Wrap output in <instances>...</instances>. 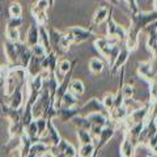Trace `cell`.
I'll return each mask as SVG.
<instances>
[{"label": "cell", "mask_w": 157, "mask_h": 157, "mask_svg": "<svg viewBox=\"0 0 157 157\" xmlns=\"http://www.w3.org/2000/svg\"><path fill=\"white\" fill-rule=\"evenodd\" d=\"M147 157H156V155H155V153H149V155L147 156Z\"/></svg>", "instance_id": "obj_45"}, {"label": "cell", "mask_w": 157, "mask_h": 157, "mask_svg": "<svg viewBox=\"0 0 157 157\" xmlns=\"http://www.w3.org/2000/svg\"><path fill=\"white\" fill-rule=\"evenodd\" d=\"M25 100H26V85H22V86L16 88L12 92V94L4 97L3 101L8 106H11L12 109H22L24 104H25Z\"/></svg>", "instance_id": "obj_6"}, {"label": "cell", "mask_w": 157, "mask_h": 157, "mask_svg": "<svg viewBox=\"0 0 157 157\" xmlns=\"http://www.w3.org/2000/svg\"><path fill=\"white\" fill-rule=\"evenodd\" d=\"M122 143L119 145V155L121 157H135V151H136V145L132 143L131 139L127 135L126 130L122 128Z\"/></svg>", "instance_id": "obj_14"}, {"label": "cell", "mask_w": 157, "mask_h": 157, "mask_svg": "<svg viewBox=\"0 0 157 157\" xmlns=\"http://www.w3.org/2000/svg\"><path fill=\"white\" fill-rule=\"evenodd\" d=\"M101 104L104 105L105 110L109 113L113 109V105H114V94H113V93H107V94H105L104 98L101 100Z\"/></svg>", "instance_id": "obj_36"}, {"label": "cell", "mask_w": 157, "mask_h": 157, "mask_svg": "<svg viewBox=\"0 0 157 157\" xmlns=\"http://www.w3.org/2000/svg\"><path fill=\"white\" fill-rule=\"evenodd\" d=\"M58 62H59L58 55H56L55 52L50 51V52L46 54V55L42 58V60H41V70L45 71V72H47V73H50V72H56Z\"/></svg>", "instance_id": "obj_15"}, {"label": "cell", "mask_w": 157, "mask_h": 157, "mask_svg": "<svg viewBox=\"0 0 157 157\" xmlns=\"http://www.w3.org/2000/svg\"><path fill=\"white\" fill-rule=\"evenodd\" d=\"M94 47L96 50L101 54L102 58H105L107 63H109V67L111 66V63L114 62V59L117 56L118 51L121 48L122 43L118 41L115 38H111V37H100L94 39Z\"/></svg>", "instance_id": "obj_3"}, {"label": "cell", "mask_w": 157, "mask_h": 157, "mask_svg": "<svg viewBox=\"0 0 157 157\" xmlns=\"http://www.w3.org/2000/svg\"><path fill=\"white\" fill-rule=\"evenodd\" d=\"M78 115V106L76 107H60L56 110V118L63 123L66 122H71L73 117Z\"/></svg>", "instance_id": "obj_19"}, {"label": "cell", "mask_w": 157, "mask_h": 157, "mask_svg": "<svg viewBox=\"0 0 157 157\" xmlns=\"http://www.w3.org/2000/svg\"><path fill=\"white\" fill-rule=\"evenodd\" d=\"M47 152H50V145H47L45 143H42L41 140L33 143L30 147V151L26 157H43Z\"/></svg>", "instance_id": "obj_20"}, {"label": "cell", "mask_w": 157, "mask_h": 157, "mask_svg": "<svg viewBox=\"0 0 157 157\" xmlns=\"http://www.w3.org/2000/svg\"><path fill=\"white\" fill-rule=\"evenodd\" d=\"M36 121V124H37V131H38V136L39 139L45 135L46 132V127H47V119H45V118H37Z\"/></svg>", "instance_id": "obj_37"}, {"label": "cell", "mask_w": 157, "mask_h": 157, "mask_svg": "<svg viewBox=\"0 0 157 157\" xmlns=\"http://www.w3.org/2000/svg\"><path fill=\"white\" fill-rule=\"evenodd\" d=\"M92 113H102V114L109 115V113L105 110L104 105L101 104V101L98 98H90L89 101H86L84 105L78 106V115H89Z\"/></svg>", "instance_id": "obj_10"}, {"label": "cell", "mask_w": 157, "mask_h": 157, "mask_svg": "<svg viewBox=\"0 0 157 157\" xmlns=\"http://www.w3.org/2000/svg\"><path fill=\"white\" fill-rule=\"evenodd\" d=\"M137 75H139L144 81H147L148 84L156 81V66H155V59L152 62V59L149 60H143L137 63Z\"/></svg>", "instance_id": "obj_7"}, {"label": "cell", "mask_w": 157, "mask_h": 157, "mask_svg": "<svg viewBox=\"0 0 157 157\" xmlns=\"http://www.w3.org/2000/svg\"><path fill=\"white\" fill-rule=\"evenodd\" d=\"M6 37H7V41L13 42V43H16V42H18V41H22V39H21V34H20L18 29H9V28H6Z\"/></svg>", "instance_id": "obj_33"}, {"label": "cell", "mask_w": 157, "mask_h": 157, "mask_svg": "<svg viewBox=\"0 0 157 157\" xmlns=\"http://www.w3.org/2000/svg\"><path fill=\"white\" fill-rule=\"evenodd\" d=\"M147 33H148V38H147V47L152 52L153 59L156 58V47H157V28L156 22H152L151 25L147 26Z\"/></svg>", "instance_id": "obj_16"}, {"label": "cell", "mask_w": 157, "mask_h": 157, "mask_svg": "<svg viewBox=\"0 0 157 157\" xmlns=\"http://www.w3.org/2000/svg\"><path fill=\"white\" fill-rule=\"evenodd\" d=\"M50 153L52 157H77L76 148L64 139H60L56 145L50 147Z\"/></svg>", "instance_id": "obj_5"}, {"label": "cell", "mask_w": 157, "mask_h": 157, "mask_svg": "<svg viewBox=\"0 0 157 157\" xmlns=\"http://www.w3.org/2000/svg\"><path fill=\"white\" fill-rule=\"evenodd\" d=\"M47 8H48V0H37L36 3L32 6L30 8V12H32V16L36 13H41V12H47Z\"/></svg>", "instance_id": "obj_32"}, {"label": "cell", "mask_w": 157, "mask_h": 157, "mask_svg": "<svg viewBox=\"0 0 157 157\" xmlns=\"http://www.w3.org/2000/svg\"><path fill=\"white\" fill-rule=\"evenodd\" d=\"M4 54H6L7 62H8V67H14V66H20L18 64V58H17V51H16V46L13 42L6 41L4 43Z\"/></svg>", "instance_id": "obj_17"}, {"label": "cell", "mask_w": 157, "mask_h": 157, "mask_svg": "<svg viewBox=\"0 0 157 157\" xmlns=\"http://www.w3.org/2000/svg\"><path fill=\"white\" fill-rule=\"evenodd\" d=\"M157 20V11L153 8L149 12H136L130 13V28L127 29V36L124 39V47L130 52L135 51L139 46V36L141 32H144L147 26L152 22H156Z\"/></svg>", "instance_id": "obj_1"}, {"label": "cell", "mask_w": 157, "mask_h": 157, "mask_svg": "<svg viewBox=\"0 0 157 157\" xmlns=\"http://www.w3.org/2000/svg\"><path fill=\"white\" fill-rule=\"evenodd\" d=\"M88 67H89V71L93 73V75H100V73L104 71L105 64H104V62H102L100 58H92L89 60Z\"/></svg>", "instance_id": "obj_27"}, {"label": "cell", "mask_w": 157, "mask_h": 157, "mask_svg": "<svg viewBox=\"0 0 157 157\" xmlns=\"http://www.w3.org/2000/svg\"><path fill=\"white\" fill-rule=\"evenodd\" d=\"M121 2H122V3H124L126 6H127V8L130 9V13H136V12H139V11H140L136 0H121Z\"/></svg>", "instance_id": "obj_40"}, {"label": "cell", "mask_w": 157, "mask_h": 157, "mask_svg": "<svg viewBox=\"0 0 157 157\" xmlns=\"http://www.w3.org/2000/svg\"><path fill=\"white\" fill-rule=\"evenodd\" d=\"M38 41H39V28L36 22H33L26 32V38H25V41H24V43H25L28 47H33V46L38 45Z\"/></svg>", "instance_id": "obj_18"}, {"label": "cell", "mask_w": 157, "mask_h": 157, "mask_svg": "<svg viewBox=\"0 0 157 157\" xmlns=\"http://www.w3.org/2000/svg\"><path fill=\"white\" fill-rule=\"evenodd\" d=\"M78 106V100L76 96H73L72 93L70 92H66L64 96L62 97V101H60V107H76Z\"/></svg>", "instance_id": "obj_26"}, {"label": "cell", "mask_w": 157, "mask_h": 157, "mask_svg": "<svg viewBox=\"0 0 157 157\" xmlns=\"http://www.w3.org/2000/svg\"><path fill=\"white\" fill-rule=\"evenodd\" d=\"M106 2L109 3L111 7H115V6H121V3H122L121 0H106Z\"/></svg>", "instance_id": "obj_43"}, {"label": "cell", "mask_w": 157, "mask_h": 157, "mask_svg": "<svg viewBox=\"0 0 157 157\" xmlns=\"http://www.w3.org/2000/svg\"><path fill=\"white\" fill-rule=\"evenodd\" d=\"M24 18L21 17H9L7 21V28L9 29H20V26H22Z\"/></svg>", "instance_id": "obj_38"}, {"label": "cell", "mask_w": 157, "mask_h": 157, "mask_svg": "<svg viewBox=\"0 0 157 157\" xmlns=\"http://www.w3.org/2000/svg\"><path fill=\"white\" fill-rule=\"evenodd\" d=\"M130 51L127 50V48L124 46H121L119 51H118L117 56L114 59V62L111 63V66L109 68V73L111 76H115L117 73H119L122 68H124V64L127 63V60H128L130 58Z\"/></svg>", "instance_id": "obj_9"}, {"label": "cell", "mask_w": 157, "mask_h": 157, "mask_svg": "<svg viewBox=\"0 0 157 157\" xmlns=\"http://www.w3.org/2000/svg\"><path fill=\"white\" fill-rule=\"evenodd\" d=\"M117 126L114 123H110L105 126V127H102V130L100 132V135H98L96 137V140H94V145H96V149L97 151H102L104 149V147L109 143V141L113 139V136L115 135V131H117Z\"/></svg>", "instance_id": "obj_8"}, {"label": "cell", "mask_w": 157, "mask_h": 157, "mask_svg": "<svg viewBox=\"0 0 157 157\" xmlns=\"http://www.w3.org/2000/svg\"><path fill=\"white\" fill-rule=\"evenodd\" d=\"M6 72H7V66H0V84H3L4 81V76H6Z\"/></svg>", "instance_id": "obj_42"}, {"label": "cell", "mask_w": 157, "mask_h": 157, "mask_svg": "<svg viewBox=\"0 0 157 157\" xmlns=\"http://www.w3.org/2000/svg\"><path fill=\"white\" fill-rule=\"evenodd\" d=\"M60 134H59V131L58 128L55 127V124H54V122L52 121H47V127H46V132H45V135H43L41 139L42 143H45L47 145H56L59 141H60Z\"/></svg>", "instance_id": "obj_12"}, {"label": "cell", "mask_w": 157, "mask_h": 157, "mask_svg": "<svg viewBox=\"0 0 157 157\" xmlns=\"http://www.w3.org/2000/svg\"><path fill=\"white\" fill-rule=\"evenodd\" d=\"M94 152H96V145H94V143L84 144V145H80V148H78L77 157H92Z\"/></svg>", "instance_id": "obj_30"}, {"label": "cell", "mask_w": 157, "mask_h": 157, "mask_svg": "<svg viewBox=\"0 0 157 157\" xmlns=\"http://www.w3.org/2000/svg\"><path fill=\"white\" fill-rule=\"evenodd\" d=\"M77 63V59L75 60H68V59H63V60H59L58 62V68H59V72L63 73V76L71 70L73 66H76Z\"/></svg>", "instance_id": "obj_31"}, {"label": "cell", "mask_w": 157, "mask_h": 157, "mask_svg": "<svg viewBox=\"0 0 157 157\" xmlns=\"http://www.w3.org/2000/svg\"><path fill=\"white\" fill-rule=\"evenodd\" d=\"M66 32L71 36L73 43L85 42V41H88V39H89L90 37L94 36V33H93V29H92V28L85 29V28H81V26H72V28H70V29H67Z\"/></svg>", "instance_id": "obj_11"}, {"label": "cell", "mask_w": 157, "mask_h": 157, "mask_svg": "<svg viewBox=\"0 0 157 157\" xmlns=\"http://www.w3.org/2000/svg\"><path fill=\"white\" fill-rule=\"evenodd\" d=\"M8 12H9V14H11V17H21L22 16V7H21V4L17 3V2L11 3Z\"/></svg>", "instance_id": "obj_35"}, {"label": "cell", "mask_w": 157, "mask_h": 157, "mask_svg": "<svg viewBox=\"0 0 157 157\" xmlns=\"http://www.w3.org/2000/svg\"><path fill=\"white\" fill-rule=\"evenodd\" d=\"M68 92L72 93L73 96H76L77 98L84 94L85 92V85L84 82L81 80H78V78H71L70 84H68Z\"/></svg>", "instance_id": "obj_23"}, {"label": "cell", "mask_w": 157, "mask_h": 157, "mask_svg": "<svg viewBox=\"0 0 157 157\" xmlns=\"http://www.w3.org/2000/svg\"><path fill=\"white\" fill-rule=\"evenodd\" d=\"M106 34H107V37L118 39L121 43L124 42L126 36H127V29L119 25L114 20V17H113V7L110 8L109 16L106 18Z\"/></svg>", "instance_id": "obj_4"}, {"label": "cell", "mask_w": 157, "mask_h": 157, "mask_svg": "<svg viewBox=\"0 0 157 157\" xmlns=\"http://www.w3.org/2000/svg\"><path fill=\"white\" fill-rule=\"evenodd\" d=\"M71 123L75 126L77 130H86V131H89L90 127H92V123H90L89 119H88L85 115H76V117H73L71 119Z\"/></svg>", "instance_id": "obj_25"}, {"label": "cell", "mask_w": 157, "mask_h": 157, "mask_svg": "<svg viewBox=\"0 0 157 157\" xmlns=\"http://www.w3.org/2000/svg\"><path fill=\"white\" fill-rule=\"evenodd\" d=\"M101 152H102V151H97V149H96V152L93 153L92 157H101Z\"/></svg>", "instance_id": "obj_44"}, {"label": "cell", "mask_w": 157, "mask_h": 157, "mask_svg": "<svg viewBox=\"0 0 157 157\" xmlns=\"http://www.w3.org/2000/svg\"><path fill=\"white\" fill-rule=\"evenodd\" d=\"M14 46H16V51H17V58H18V64L26 68L29 62H30L32 59V50L30 47H28L24 41H18L14 43Z\"/></svg>", "instance_id": "obj_13"}, {"label": "cell", "mask_w": 157, "mask_h": 157, "mask_svg": "<svg viewBox=\"0 0 157 157\" xmlns=\"http://www.w3.org/2000/svg\"><path fill=\"white\" fill-rule=\"evenodd\" d=\"M156 88H157V82L153 81L149 84V97H148V102H151V104H156Z\"/></svg>", "instance_id": "obj_41"}, {"label": "cell", "mask_w": 157, "mask_h": 157, "mask_svg": "<svg viewBox=\"0 0 157 157\" xmlns=\"http://www.w3.org/2000/svg\"><path fill=\"white\" fill-rule=\"evenodd\" d=\"M25 134L28 135L29 139L32 140V143H36V141L39 140L38 131H37V124H36V121H34V119L25 127Z\"/></svg>", "instance_id": "obj_29"}, {"label": "cell", "mask_w": 157, "mask_h": 157, "mask_svg": "<svg viewBox=\"0 0 157 157\" xmlns=\"http://www.w3.org/2000/svg\"><path fill=\"white\" fill-rule=\"evenodd\" d=\"M38 28H39V41H38V43L45 48L46 52L48 54L51 51L50 38H48V29L46 26H43V25H38Z\"/></svg>", "instance_id": "obj_24"}, {"label": "cell", "mask_w": 157, "mask_h": 157, "mask_svg": "<svg viewBox=\"0 0 157 157\" xmlns=\"http://www.w3.org/2000/svg\"><path fill=\"white\" fill-rule=\"evenodd\" d=\"M76 136H77V140H78V143H80V145L94 143L93 136L90 135V132L86 131V130H77L76 131Z\"/></svg>", "instance_id": "obj_28"}, {"label": "cell", "mask_w": 157, "mask_h": 157, "mask_svg": "<svg viewBox=\"0 0 157 157\" xmlns=\"http://www.w3.org/2000/svg\"><path fill=\"white\" fill-rule=\"evenodd\" d=\"M121 92H122V96L126 100V98H132L135 94V88L134 85L131 84H124V82H122L121 85Z\"/></svg>", "instance_id": "obj_34"}, {"label": "cell", "mask_w": 157, "mask_h": 157, "mask_svg": "<svg viewBox=\"0 0 157 157\" xmlns=\"http://www.w3.org/2000/svg\"><path fill=\"white\" fill-rule=\"evenodd\" d=\"M107 16H109V8L107 7H100V8H97L96 9V12L94 14H93V18H92V29L97 26V25H100V24H102L104 21H106V18Z\"/></svg>", "instance_id": "obj_21"}, {"label": "cell", "mask_w": 157, "mask_h": 157, "mask_svg": "<svg viewBox=\"0 0 157 157\" xmlns=\"http://www.w3.org/2000/svg\"><path fill=\"white\" fill-rule=\"evenodd\" d=\"M86 118L89 119V122L94 126H100V127H105L110 123L109 121V115L102 114V113H92V114L86 115Z\"/></svg>", "instance_id": "obj_22"}, {"label": "cell", "mask_w": 157, "mask_h": 157, "mask_svg": "<svg viewBox=\"0 0 157 157\" xmlns=\"http://www.w3.org/2000/svg\"><path fill=\"white\" fill-rule=\"evenodd\" d=\"M30 50H32V55L33 56H36V58H43V56H45L46 55V50H45V48H43L41 45H39V43H38V45H36V46H33V47H30Z\"/></svg>", "instance_id": "obj_39"}, {"label": "cell", "mask_w": 157, "mask_h": 157, "mask_svg": "<svg viewBox=\"0 0 157 157\" xmlns=\"http://www.w3.org/2000/svg\"><path fill=\"white\" fill-rule=\"evenodd\" d=\"M28 82V72L26 68L21 66H14V67H8L7 66V72L4 76V97L12 94V92L18 86L26 85Z\"/></svg>", "instance_id": "obj_2"}]
</instances>
